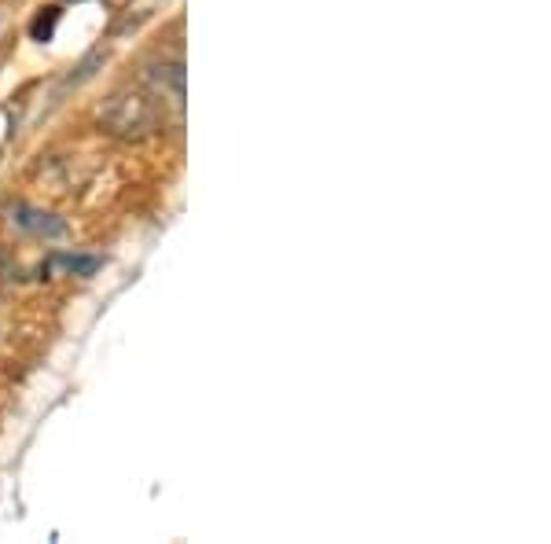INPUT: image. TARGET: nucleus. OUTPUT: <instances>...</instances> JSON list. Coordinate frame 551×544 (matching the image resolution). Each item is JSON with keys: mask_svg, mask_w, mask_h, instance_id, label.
Returning <instances> with one entry per match:
<instances>
[{"mask_svg": "<svg viewBox=\"0 0 551 544\" xmlns=\"http://www.w3.org/2000/svg\"><path fill=\"white\" fill-rule=\"evenodd\" d=\"M103 122L122 136H144V133H155L158 114L155 107H151V100H144V96L118 92V96H111V103L103 107Z\"/></svg>", "mask_w": 551, "mask_h": 544, "instance_id": "obj_1", "label": "nucleus"}, {"mask_svg": "<svg viewBox=\"0 0 551 544\" xmlns=\"http://www.w3.org/2000/svg\"><path fill=\"white\" fill-rule=\"evenodd\" d=\"M12 221L26 232H37V236H63L67 232L63 221H56L52 214H41V210H30V206H15Z\"/></svg>", "mask_w": 551, "mask_h": 544, "instance_id": "obj_2", "label": "nucleus"}, {"mask_svg": "<svg viewBox=\"0 0 551 544\" xmlns=\"http://www.w3.org/2000/svg\"><path fill=\"white\" fill-rule=\"evenodd\" d=\"M151 78L158 81V89H169V96H173L177 107L184 103V67H180V63H173V67H155Z\"/></svg>", "mask_w": 551, "mask_h": 544, "instance_id": "obj_3", "label": "nucleus"}, {"mask_svg": "<svg viewBox=\"0 0 551 544\" xmlns=\"http://www.w3.org/2000/svg\"><path fill=\"white\" fill-rule=\"evenodd\" d=\"M103 261L100 258H81V254H63V258H52L48 265H41V272H52V269H63V272H78V276H92L100 269Z\"/></svg>", "mask_w": 551, "mask_h": 544, "instance_id": "obj_4", "label": "nucleus"}, {"mask_svg": "<svg viewBox=\"0 0 551 544\" xmlns=\"http://www.w3.org/2000/svg\"><path fill=\"white\" fill-rule=\"evenodd\" d=\"M59 8H45V12L37 15L34 26H30V34H34V41H52V34H56V23H59Z\"/></svg>", "mask_w": 551, "mask_h": 544, "instance_id": "obj_5", "label": "nucleus"}, {"mask_svg": "<svg viewBox=\"0 0 551 544\" xmlns=\"http://www.w3.org/2000/svg\"><path fill=\"white\" fill-rule=\"evenodd\" d=\"M111 4H122V0H111Z\"/></svg>", "mask_w": 551, "mask_h": 544, "instance_id": "obj_6", "label": "nucleus"}]
</instances>
